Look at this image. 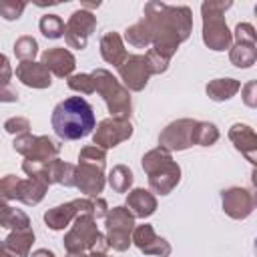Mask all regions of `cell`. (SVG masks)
Returning <instances> with one entry per match:
<instances>
[{"instance_id": "cell-33", "label": "cell", "mask_w": 257, "mask_h": 257, "mask_svg": "<svg viewBox=\"0 0 257 257\" xmlns=\"http://www.w3.org/2000/svg\"><path fill=\"white\" fill-rule=\"evenodd\" d=\"M68 88L70 90H76V92H82V94H92L94 92V80L90 74H72L68 76Z\"/></svg>"}, {"instance_id": "cell-28", "label": "cell", "mask_w": 257, "mask_h": 257, "mask_svg": "<svg viewBox=\"0 0 257 257\" xmlns=\"http://www.w3.org/2000/svg\"><path fill=\"white\" fill-rule=\"evenodd\" d=\"M106 181L114 193H126L133 185V171L126 165H116L110 169Z\"/></svg>"}, {"instance_id": "cell-34", "label": "cell", "mask_w": 257, "mask_h": 257, "mask_svg": "<svg viewBox=\"0 0 257 257\" xmlns=\"http://www.w3.org/2000/svg\"><path fill=\"white\" fill-rule=\"evenodd\" d=\"M26 8L22 0H0V16L4 20H18Z\"/></svg>"}, {"instance_id": "cell-16", "label": "cell", "mask_w": 257, "mask_h": 257, "mask_svg": "<svg viewBox=\"0 0 257 257\" xmlns=\"http://www.w3.org/2000/svg\"><path fill=\"white\" fill-rule=\"evenodd\" d=\"M131 241L145 253V255H153V257H169L171 255V243L163 237H159L153 229V225L145 223V225H135Z\"/></svg>"}, {"instance_id": "cell-22", "label": "cell", "mask_w": 257, "mask_h": 257, "mask_svg": "<svg viewBox=\"0 0 257 257\" xmlns=\"http://www.w3.org/2000/svg\"><path fill=\"white\" fill-rule=\"evenodd\" d=\"M100 56L112 64V66H120L126 58H128V52L124 48V42H122V36L114 30L106 32L102 38H100Z\"/></svg>"}, {"instance_id": "cell-18", "label": "cell", "mask_w": 257, "mask_h": 257, "mask_svg": "<svg viewBox=\"0 0 257 257\" xmlns=\"http://www.w3.org/2000/svg\"><path fill=\"white\" fill-rule=\"evenodd\" d=\"M229 141L251 165L257 163V135L249 124L235 122L229 128Z\"/></svg>"}, {"instance_id": "cell-46", "label": "cell", "mask_w": 257, "mask_h": 257, "mask_svg": "<svg viewBox=\"0 0 257 257\" xmlns=\"http://www.w3.org/2000/svg\"><path fill=\"white\" fill-rule=\"evenodd\" d=\"M0 245H2V241H0Z\"/></svg>"}, {"instance_id": "cell-35", "label": "cell", "mask_w": 257, "mask_h": 257, "mask_svg": "<svg viewBox=\"0 0 257 257\" xmlns=\"http://www.w3.org/2000/svg\"><path fill=\"white\" fill-rule=\"evenodd\" d=\"M78 163H102V165H106V151H102L94 145H88L78 153Z\"/></svg>"}, {"instance_id": "cell-41", "label": "cell", "mask_w": 257, "mask_h": 257, "mask_svg": "<svg viewBox=\"0 0 257 257\" xmlns=\"http://www.w3.org/2000/svg\"><path fill=\"white\" fill-rule=\"evenodd\" d=\"M74 169H76V165H70V163L64 165L60 185H64V187H74Z\"/></svg>"}, {"instance_id": "cell-21", "label": "cell", "mask_w": 257, "mask_h": 257, "mask_svg": "<svg viewBox=\"0 0 257 257\" xmlns=\"http://www.w3.org/2000/svg\"><path fill=\"white\" fill-rule=\"evenodd\" d=\"M124 207L133 213L135 219L137 217L139 219H147L157 211V199L147 189H133L126 195V205Z\"/></svg>"}, {"instance_id": "cell-2", "label": "cell", "mask_w": 257, "mask_h": 257, "mask_svg": "<svg viewBox=\"0 0 257 257\" xmlns=\"http://www.w3.org/2000/svg\"><path fill=\"white\" fill-rule=\"evenodd\" d=\"M50 122L58 139L78 141L94 131V112L82 96H68L54 106Z\"/></svg>"}, {"instance_id": "cell-9", "label": "cell", "mask_w": 257, "mask_h": 257, "mask_svg": "<svg viewBox=\"0 0 257 257\" xmlns=\"http://www.w3.org/2000/svg\"><path fill=\"white\" fill-rule=\"evenodd\" d=\"M92 215L94 217V197H82V199H72L68 203L56 205L44 213V223L52 231H62L68 227L78 215Z\"/></svg>"}, {"instance_id": "cell-13", "label": "cell", "mask_w": 257, "mask_h": 257, "mask_svg": "<svg viewBox=\"0 0 257 257\" xmlns=\"http://www.w3.org/2000/svg\"><path fill=\"white\" fill-rule=\"evenodd\" d=\"M118 76H120V84L126 90L139 92L147 86L149 78L153 76V70H151V64L145 54H131L118 66Z\"/></svg>"}, {"instance_id": "cell-45", "label": "cell", "mask_w": 257, "mask_h": 257, "mask_svg": "<svg viewBox=\"0 0 257 257\" xmlns=\"http://www.w3.org/2000/svg\"><path fill=\"white\" fill-rule=\"evenodd\" d=\"M86 257H108L106 253H88Z\"/></svg>"}, {"instance_id": "cell-8", "label": "cell", "mask_w": 257, "mask_h": 257, "mask_svg": "<svg viewBox=\"0 0 257 257\" xmlns=\"http://www.w3.org/2000/svg\"><path fill=\"white\" fill-rule=\"evenodd\" d=\"M12 149L22 155L26 161H36V163H50L54 159H58L60 153V145L56 141H52L46 135H18L12 141Z\"/></svg>"}, {"instance_id": "cell-5", "label": "cell", "mask_w": 257, "mask_h": 257, "mask_svg": "<svg viewBox=\"0 0 257 257\" xmlns=\"http://www.w3.org/2000/svg\"><path fill=\"white\" fill-rule=\"evenodd\" d=\"M62 245L66 253H106L108 249L106 237L98 231L96 219L88 213L78 215L74 219V225L64 235Z\"/></svg>"}, {"instance_id": "cell-29", "label": "cell", "mask_w": 257, "mask_h": 257, "mask_svg": "<svg viewBox=\"0 0 257 257\" xmlns=\"http://www.w3.org/2000/svg\"><path fill=\"white\" fill-rule=\"evenodd\" d=\"M193 141H195V145H199V147H211V145H215V143L219 141V128H217L213 122L197 120Z\"/></svg>"}, {"instance_id": "cell-26", "label": "cell", "mask_w": 257, "mask_h": 257, "mask_svg": "<svg viewBox=\"0 0 257 257\" xmlns=\"http://www.w3.org/2000/svg\"><path fill=\"white\" fill-rule=\"evenodd\" d=\"M0 227H6L10 231L28 229L30 227V219L22 209H14L8 203H0Z\"/></svg>"}, {"instance_id": "cell-23", "label": "cell", "mask_w": 257, "mask_h": 257, "mask_svg": "<svg viewBox=\"0 0 257 257\" xmlns=\"http://www.w3.org/2000/svg\"><path fill=\"white\" fill-rule=\"evenodd\" d=\"M48 191V185L40 179H34V177H28V179H20L18 183V191H16V201L28 205V207H34L38 205L44 195Z\"/></svg>"}, {"instance_id": "cell-40", "label": "cell", "mask_w": 257, "mask_h": 257, "mask_svg": "<svg viewBox=\"0 0 257 257\" xmlns=\"http://www.w3.org/2000/svg\"><path fill=\"white\" fill-rule=\"evenodd\" d=\"M10 78H12V66H10V60H8L6 54L0 52V88H2V86H8Z\"/></svg>"}, {"instance_id": "cell-14", "label": "cell", "mask_w": 257, "mask_h": 257, "mask_svg": "<svg viewBox=\"0 0 257 257\" xmlns=\"http://www.w3.org/2000/svg\"><path fill=\"white\" fill-rule=\"evenodd\" d=\"M104 181L102 163H78L74 169V187L86 197H98L104 189Z\"/></svg>"}, {"instance_id": "cell-24", "label": "cell", "mask_w": 257, "mask_h": 257, "mask_svg": "<svg viewBox=\"0 0 257 257\" xmlns=\"http://www.w3.org/2000/svg\"><path fill=\"white\" fill-rule=\"evenodd\" d=\"M241 88V82L235 80V78H215V80H209L205 90H207V96L215 102H223V100H229L231 96H235Z\"/></svg>"}, {"instance_id": "cell-25", "label": "cell", "mask_w": 257, "mask_h": 257, "mask_svg": "<svg viewBox=\"0 0 257 257\" xmlns=\"http://www.w3.org/2000/svg\"><path fill=\"white\" fill-rule=\"evenodd\" d=\"M229 60L237 68H251L257 60V48L249 42H235L229 48Z\"/></svg>"}, {"instance_id": "cell-32", "label": "cell", "mask_w": 257, "mask_h": 257, "mask_svg": "<svg viewBox=\"0 0 257 257\" xmlns=\"http://www.w3.org/2000/svg\"><path fill=\"white\" fill-rule=\"evenodd\" d=\"M18 183H20V179H18L16 175H6V177H0V203L16 201Z\"/></svg>"}, {"instance_id": "cell-38", "label": "cell", "mask_w": 257, "mask_h": 257, "mask_svg": "<svg viewBox=\"0 0 257 257\" xmlns=\"http://www.w3.org/2000/svg\"><path fill=\"white\" fill-rule=\"evenodd\" d=\"M235 42H249V44H255L257 42V36H255V28L247 22H239L235 26Z\"/></svg>"}, {"instance_id": "cell-7", "label": "cell", "mask_w": 257, "mask_h": 257, "mask_svg": "<svg viewBox=\"0 0 257 257\" xmlns=\"http://www.w3.org/2000/svg\"><path fill=\"white\" fill-rule=\"evenodd\" d=\"M135 229V217L126 207H112L104 217V237L114 251H126L131 247V235Z\"/></svg>"}, {"instance_id": "cell-6", "label": "cell", "mask_w": 257, "mask_h": 257, "mask_svg": "<svg viewBox=\"0 0 257 257\" xmlns=\"http://www.w3.org/2000/svg\"><path fill=\"white\" fill-rule=\"evenodd\" d=\"M90 76L94 80V92L102 96L110 116L128 120L133 112V102H131L128 90L120 84V80L112 76V72H108L106 68H96L90 72Z\"/></svg>"}, {"instance_id": "cell-20", "label": "cell", "mask_w": 257, "mask_h": 257, "mask_svg": "<svg viewBox=\"0 0 257 257\" xmlns=\"http://www.w3.org/2000/svg\"><path fill=\"white\" fill-rule=\"evenodd\" d=\"M32 243H34V233L30 227L10 231V235L0 245V257H28Z\"/></svg>"}, {"instance_id": "cell-37", "label": "cell", "mask_w": 257, "mask_h": 257, "mask_svg": "<svg viewBox=\"0 0 257 257\" xmlns=\"http://www.w3.org/2000/svg\"><path fill=\"white\" fill-rule=\"evenodd\" d=\"M64 161H60V159H54V161H50L48 163V167H46V183H48V187L50 185H60V179H62V171H64Z\"/></svg>"}, {"instance_id": "cell-19", "label": "cell", "mask_w": 257, "mask_h": 257, "mask_svg": "<svg viewBox=\"0 0 257 257\" xmlns=\"http://www.w3.org/2000/svg\"><path fill=\"white\" fill-rule=\"evenodd\" d=\"M16 78L30 88H48L52 84V74L42 62L24 60L16 66Z\"/></svg>"}, {"instance_id": "cell-36", "label": "cell", "mask_w": 257, "mask_h": 257, "mask_svg": "<svg viewBox=\"0 0 257 257\" xmlns=\"http://www.w3.org/2000/svg\"><path fill=\"white\" fill-rule=\"evenodd\" d=\"M4 131L10 133V135H26L30 131V120L24 118V116H12L4 122Z\"/></svg>"}, {"instance_id": "cell-43", "label": "cell", "mask_w": 257, "mask_h": 257, "mask_svg": "<svg viewBox=\"0 0 257 257\" xmlns=\"http://www.w3.org/2000/svg\"><path fill=\"white\" fill-rule=\"evenodd\" d=\"M32 257H54V253L48 251V249H36V251L32 253Z\"/></svg>"}, {"instance_id": "cell-12", "label": "cell", "mask_w": 257, "mask_h": 257, "mask_svg": "<svg viewBox=\"0 0 257 257\" xmlns=\"http://www.w3.org/2000/svg\"><path fill=\"white\" fill-rule=\"evenodd\" d=\"M133 137V124L131 120H122V118H104L96 124L94 135H92V145L106 151L112 149L124 141H128Z\"/></svg>"}, {"instance_id": "cell-15", "label": "cell", "mask_w": 257, "mask_h": 257, "mask_svg": "<svg viewBox=\"0 0 257 257\" xmlns=\"http://www.w3.org/2000/svg\"><path fill=\"white\" fill-rule=\"evenodd\" d=\"M221 205L225 215H229L231 219L243 221L247 219L253 209H255V197L249 189L243 187H229L221 193Z\"/></svg>"}, {"instance_id": "cell-30", "label": "cell", "mask_w": 257, "mask_h": 257, "mask_svg": "<svg viewBox=\"0 0 257 257\" xmlns=\"http://www.w3.org/2000/svg\"><path fill=\"white\" fill-rule=\"evenodd\" d=\"M38 28L46 38H52V40L64 36V22L58 14H44L38 22Z\"/></svg>"}, {"instance_id": "cell-1", "label": "cell", "mask_w": 257, "mask_h": 257, "mask_svg": "<svg viewBox=\"0 0 257 257\" xmlns=\"http://www.w3.org/2000/svg\"><path fill=\"white\" fill-rule=\"evenodd\" d=\"M143 20L151 30V50L165 60L173 58L179 44L185 42L193 30V14L189 6H171L153 0L145 4Z\"/></svg>"}, {"instance_id": "cell-17", "label": "cell", "mask_w": 257, "mask_h": 257, "mask_svg": "<svg viewBox=\"0 0 257 257\" xmlns=\"http://www.w3.org/2000/svg\"><path fill=\"white\" fill-rule=\"evenodd\" d=\"M40 62L46 66V70L58 78H68L72 76V70L76 66V58L68 48L56 46V48H48L40 54Z\"/></svg>"}, {"instance_id": "cell-3", "label": "cell", "mask_w": 257, "mask_h": 257, "mask_svg": "<svg viewBox=\"0 0 257 257\" xmlns=\"http://www.w3.org/2000/svg\"><path fill=\"white\" fill-rule=\"evenodd\" d=\"M141 165L149 177L151 191L157 195H169L181 181V167L173 161V155L161 147L145 153Z\"/></svg>"}, {"instance_id": "cell-11", "label": "cell", "mask_w": 257, "mask_h": 257, "mask_svg": "<svg viewBox=\"0 0 257 257\" xmlns=\"http://www.w3.org/2000/svg\"><path fill=\"white\" fill-rule=\"evenodd\" d=\"M195 118H179L169 122L161 135H159V147L173 153V151H185L195 145L193 135H195Z\"/></svg>"}, {"instance_id": "cell-10", "label": "cell", "mask_w": 257, "mask_h": 257, "mask_svg": "<svg viewBox=\"0 0 257 257\" xmlns=\"http://www.w3.org/2000/svg\"><path fill=\"white\" fill-rule=\"evenodd\" d=\"M96 28V16L90 10H74L68 18V22L64 24V40L70 48L82 50L86 48V42L90 38V34Z\"/></svg>"}, {"instance_id": "cell-44", "label": "cell", "mask_w": 257, "mask_h": 257, "mask_svg": "<svg viewBox=\"0 0 257 257\" xmlns=\"http://www.w3.org/2000/svg\"><path fill=\"white\" fill-rule=\"evenodd\" d=\"M88 253H66V257H86Z\"/></svg>"}, {"instance_id": "cell-4", "label": "cell", "mask_w": 257, "mask_h": 257, "mask_svg": "<svg viewBox=\"0 0 257 257\" xmlns=\"http://www.w3.org/2000/svg\"><path fill=\"white\" fill-rule=\"evenodd\" d=\"M233 6L231 0H207L201 4V14H203V42L207 48L215 52H223L231 48L233 42V32L229 30L225 22V12Z\"/></svg>"}, {"instance_id": "cell-31", "label": "cell", "mask_w": 257, "mask_h": 257, "mask_svg": "<svg viewBox=\"0 0 257 257\" xmlns=\"http://www.w3.org/2000/svg\"><path fill=\"white\" fill-rule=\"evenodd\" d=\"M14 54H16V58L20 62L34 60V56L38 54V42H36V38L28 36V34L16 38V42H14Z\"/></svg>"}, {"instance_id": "cell-42", "label": "cell", "mask_w": 257, "mask_h": 257, "mask_svg": "<svg viewBox=\"0 0 257 257\" xmlns=\"http://www.w3.org/2000/svg\"><path fill=\"white\" fill-rule=\"evenodd\" d=\"M16 100H18V94L12 88H8V86L0 88V102H16Z\"/></svg>"}, {"instance_id": "cell-27", "label": "cell", "mask_w": 257, "mask_h": 257, "mask_svg": "<svg viewBox=\"0 0 257 257\" xmlns=\"http://www.w3.org/2000/svg\"><path fill=\"white\" fill-rule=\"evenodd\" d=\"M124 40H126L131 46H135V48H147V46L153 42L151 30H149L147 22L141 18L139 22H135L133 26H128V28L124 30Z\"/></svg>"}, {"instance_id": "cell-39", "label": "cell", "mask_w": 257, "mask_h": 257, "mask_svg": "<svg viewBox=\"0 0 257 257\" xmlns=\"http://www.w3.org/2000/svg\"><path fill=\"white\" fill-rule=\"evenodd\" d=\"M241 90H243V102L249 108H255L257 106V82L255 80H249Z\"/></svg>"}]
</instances>
